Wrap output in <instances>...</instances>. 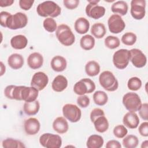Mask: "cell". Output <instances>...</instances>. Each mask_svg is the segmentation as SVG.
Instances as JSON below:
<instances>
[{
    "label": "cell",
    "mask_w": 148,
    "mask_h": 148,
    "mask_svg": "<svg viewBox=\"0 0 148 148\" xmlns=\"http://www.w3.org/2000/svg\"><path fill=\"white\" fill-rule=\"evenodd\" d=\"M36 12L39 16L51 18L56 17L60 15L61 9L58 5L52 1H46L39 3L36 8Z\"/></svg>",
    "instance_id": "6da1fadb"
},
{
    "label": "cell",
    "mask_w": 148,
    "mask_h": 148,
    "mask_svg": "<svg viewBox=\"0 0 148 148\" xmlns=\"http://www.w3.org/2000/svg\"><path fill=\"white\" fill-rule=\"evenodd\" d=\"M56 35L58 41L65 46L72 45L75 41V35L71 28L66 24L59 25L57 27Z\"/></svg>",
    "instance_id": "7a4b0ae2"
},
{
    "label": "cell",
    "mask_w": 148,
    "mask_h": 148,
    "mask_svg": "<svg viewBox=\"0 0 148 148\" xmlns=\"http://www.w3.org/2000/svg\"><path fill=\"white\" fill-rule=\"evenodd\" d=\"M100 85L108 91H114L119 87V82L113 73L109 71L102 72L99 76Z\"/></svg>",
    "instance_id": "3957f363"
},
{
    "label": "cell",
    "mask_w": 148,
    "mask_h": 148,
    "mask_svg": "<svg viewBox=\"0 0 148 148\" xmlns=\"http://www.w3.org/2000/svg\"><path fill=\"white\" fill-rule=\"evenodd\" d=\"M27 23V16L24 13L17 12L9 17L6 22V28L16 30L25 27Z\"/></svg>",
    "instance_id": "277c9868"
},
{
    "label": "cell",
    "mask_w": 148,
    "mask_h": 148,
    "mask_svg": "<svg viewBox=\"0 0 148 148\" xmlns=\"http://www.w3.org/2000/svg\"><path fill=\"white\" fill-rule=\"evenodd\" d=\"M123 103L129 112H137L142 105L141 99L135 92H130L124 95Z\"/></svg>",
    "instance_id": "5b68a950"
},
{
    "label": "cell",
    "mask_w": 148,
    "mask_h": 148,
    "mask_svg": "<svg viewBox=\"0 0 148 148\" xmlns=\"http://www.w3.org/2000/svg\"><path fill=\"white\" fill-rule=\"evenodd\" d=\"M95 90L94 82L89 78L82 79L77 82L73 86L74 92L79 95L91 94Z\"/></svg>",
    "instance_id": "8992f818"
},
{
    "label": "cell",
    "mask_w": 148,
    "mask_h": 148,
    "mask_svg": "<svg viewBox=\"0 0 148 148\" xmlns=\"http://www.w3.org/2000/svg\"><path fill=\"white\" fill-rule=\"evenodd\" d=\"M88 2L85 10L88 17L98 20L105 15L106 9L103 6L98 5L99 2V0H88Z\"/></svg>",
    "instance_id": "52a82bcc"
},
{
    "label": "cell",
    "mask_w": 148,
    "mask_h": 148,
    "mask_svg": "<svg viewBox=\"0 0 148 148\" xmlns=\"http://www.w3.org/2000/svg\"><path fill=\"white\" fill-rule=\"evenodd\" d=\"M130 61V50L121 49L114 52L113 56V63L119 69H124L128 65Z\"/></svg>",
    "instance_id": "ba28073f"
},
{
    "label": "cell",
    "mask_w": 148,
    "mask_h": 148,
    "mask_svg": "<svg viewBox=\"0 0 148 148\" xmlns=\"http://www.w3.org/2000/svg\"><path fill=\"white\" fill-rule=\"evenodd\" d=\"M39 143L44 147L60 148L62 146V139L58 135L45 133L40 136Z\"/></svg>",
    "instance_id": "9c48e42d"
},
{
    "label": "cell",
    "mask_w": 148,
    "mask_h": 148,
    "mask_svg": "<svg viewBox=\"0 0 148 148\" xmlns=\"http://www.w3.org/2000/svg\"><path fill=\"white\" fill-rule=\"evenodd\" d=\"M62 113L65 118L72 123L79 121L82 116L80 109L76 105L66 103L62 107Z\"/></svg>",
    "instance_id": "30bf717a"
},
{
    "label": "cell",
    "mask_w": 148,
    "mask_h": 148,
    "mask_svg": "<svg viewBox=\"0 0 148 148\" xmlns=\"http://www.w3.org/2000/svg\"><path fill=\"white\" fill-rule=\"evenodd\" d=\"M146 1L145 0H132L131 2L130 13L135 20H142L146 14Z\"/></svg>",
    "instance_id": "8fae6325"
},
{
    "label": "cell",
    "mask_w": 148,
    "mask_h": 148,
    "mask_svg": "<svg viewBox=\"0 0 148 148\" xmlns=\"http://www.w3.org/2000/svg\"><path fill=\"white\" fill-rule=\"evenodd\" d=\"M108 25L109 31L113 34H119L125 27L124 21L120 15L117 14H113L109 17Z\"/></svg>",
    "instance_id": "7c38bea8"
},
{
    "label": "cell",
    "mask_w": 148,
    "mask_h": 148,
    "mask_svg": "<svg viewBox=\"0 0 148 148\" xmlns=\"http://www.w3.org/2000/svg\"><path fill=\"white\" fill-rule=\"evenodd\" d=\"M130 61L134 66L140 68L146 65L147 58L140 49H132L130 50Z\"/></svg>",
    "instance_id": "4fadbf2b"
},
{
    "label": "cell",
    "mask_w": 148,
    "mask_h": 148,
    "mask_svg": "<svg viewBox=\"0 0 148 148\" xmlns=\"http://www.w3.org/2000/svg\"><path fill=\"white\" fill-rule=\"evenodd\" d=\"M49 77L43 72H36L32 76L31 81V86L36 88L39 91L43 90L47 85Z\"/></svg>",
    "instance_id": "5bb4252c"
},
{
    "label": "cell",
    "mask_w": 148,
    "mask_h": 148,
    "mask_svg": "<svg viewBox=\"0 0 148 148\" xmlns=\"http://www.w3.org/2000/svg\"><path fill=\"white\" fill-rule=\"evenodd\" d=\"M24 128L25 133L29 135H34L40 130V124L35 117H31L24 121Z\"/></svg>",
    "instance_id": "9a60e30c"
},
{
    "label": "cell",
    "mask_w": 148,
    "mask_h": 148,
    "mask_svg": "<svg viewBox=\"0 0 148 148\" xmlns=\"http://www.w3.org/2000/svg\"><path fill=\"white\" fill-rule=\"evenodd\" d=\"M39 91L34 87L23 86L21 92V100L26 102H31L36 100Z\"/></svg>",
    "instance_id": "2e32d148"
},
{
    "label": "cell",
    "mask_w": 148,
    "mask_h": 148,
    "mask_svg": "<svg viewBox=\"0 0 148 148\" xmlns=\"http://www.w3.org/2000/svg\"><path fill=\"white\" fill-rule=\"evenodd\" d=\"M22 88L23 86L9 85L5 87L4 90V94L8 99L22 101L21 97Z\"/></svg>",
    "instance_id": "e0dca14e"
},
{
    "label": "cell",
    "mask_w": 148,
    "mask_h": 148,
    "mask_svg": "<svg viewBox=\"0 0 148 148\" xmlns=\"http://www.w3.org/2000/svg\"><path fill=\"white\" fill-rule=\"evenodd\" d=\"M123 123L124 126L131 129H135L139 125V119L135 112H128L124 116Z\"/></svg>",
    "instance_id": "ac0fdd59"
},
{
    "label": "cell",
    "mask_w": 148,
    "mask_h": 148,
    "mask_svg": "<svg viewBox=\"0 0 148 148\" xmlns=\"http://www.w3.org/2000/svg\"><path fill=\"white\" fill-rule=\"evenodd\" d=\"M27 64L29 67L32 69H39L43 65V57L39 53H32L27 58Z\"/></svg>",
    "instance_id": "d6986e66"
},
{
    "label": "cell",
    "mask_w": 148,
    "mask_h": 148,
    "mask_svg": "<svg viewBox=\"0 0 148 148\" xmlns=\"http://www.w3.org/2000/svg\"><path fill=\"white\" fill-rule=\"evenodd\" d=\"M52 69L57 72L64 71L67 66L66 59L61 56H56L51 60L50 62Z\"/></svg>",
    "instance_id": "ffe728a7"
},
{
    "label": "cell",
    "mask_w": 148,
    "mask_h": 148,
    "mask_svg": "<svg viewBox=\"0 0 148 148\" xmlns=\"http://www.w3.org/2000/svg\"><path fill=\"white\" fill-rule=\"evenodd\" d=\"M53 128L58 134H63L66 133L69 129L68 121L64 117H57L53 123Z\"/></svg>",
    "instance_id": "44dd1931"
},
{
    "label": "cell",
    "mask_w": 148,
    "mask_h": 148,
    "mask_svg": "<svg viewBox=\"0 0 148 148\" xmlns=\"http://www.w3.org/2000/svg\"><path fill=\"white\" fill-rule=\"evenodd\" d=\"M68 80L63 75H57L53 80L51 83L52 89L56 92H62L68 86Z\"/></svg>",
    "instance_id": "7402d4cb"
},
{
    "label": "cell",
    "mask_w": 148,
    "mask_h": 148,
    "mask_svg": "<svg viewBox=\"0 0 148 148\" xmlns=\"http://www.w3.org/2000/svg\"><path fill=\"white\" fill-rule=\"evenodd\" d=\"M9 66L13 69H20L24 65V58L23 56L18 53H13L8 58Z\"/></svg>",
    "instance_id": "603a6c76"
},
{
    "label": "cell",
    "mask_w": 148,
    "mask_h": 148,
    "mask_svg": "<svg viewBox=\"0 0 148 148\" xmlns=\"http://www.w3.org/2000/svg\"><path fill=\"white\" fill-rule=\"evenodd\" d=\"M28 44V39L23 35H17L10 39L11 46L16 50H21L26 47Z\"/></svg>",
    "instance_id": "cb8c5ba5"
},
{
    "label": "cell",
    "mask_w": 148,
    "mask_h": 148,
    "mask_svg": "<svg viewBox=\"0 0 148 148\" xmlns=\"http://www.w3.org/2000/svg\"><path fill=\"white\" fill-rule=\"evenodd\" d=\"M74 28L75 31L79 34L87 33L90 28L88 20L84 17H79L75 22Z\"/></svg>",
    "instance_id": "d4e9b609"
},
{
    "label": "cell",
    "mask_w": 148,
    "mask_h": 148,
    "mask_svg": "<svg viewBox=\"0 0 148 148\" xmlns=\"http://www.w3.org/2000/svg\"><path fill=\"white\" fill-rule=\"evenodd\" d=\"M92 123L96 131L99 133H103L109 128V122L105 115L98 117Z\"/></svg>",
    "instance_id": "484cf974"
},
{
    "label": "cell",
    "mask_w": 148,
    "mask_h": 148,
    "mask_svg": "<svg viewBox=\"0 0 148 148\" xmlns=\"http://www.w3.org/2000/svg\"><path fill=\"white\" fill-rule=\"evenodd\" d=\"M128 6L127 3L124 1H118L112 5V12L115 14H119L120 16H125L128 12Z\"/></svg>",
    "instance_id": "4316f807"
},
{
    "label": "cell",
    "mask_w": 148,
    "mask_h": 148,
    "mask_svg": "<svg viewBox=\"0 0 148 148\" xmlns=\"http://www.w3.org/2000/svg\"><path fill=\"white\" fill-rule=\"evenodd\" d=\"M104 143L103 138L96 134L90 135L87 140L86 146L88 148H101Z\"/></svg>",
    "instance_id": "83f0119b"
},
{
    "label": "cell",
    "mask_w": 148,
    "mask_h": 148,
    "mask_svg": "<svg viewBox=\"0 0 148 148\" xmlns=\"http://www.w3.org/2000/svg\"><path fill=\"white\" fill-rule=\"evenodd\" d=\"M40 109V104L38 101H35L31 102H26L24 103L23 110L28 116H34L37 114Z\"/></svg>",
    "instance_id": "f1b7e54d"
},
{
    "label": "cell",
    "mask_w": 148,
    "mask_h": 148,
    "mask_svg": "<svg viewBox=\"0 0 148 148\" xmlns=\"http://www.w3.org/2000/svg\"><path fill=\"white\" fill-rule=\"evenodd\" d=\"M85 72L89 76H95L100 72V65L95 61H90L85 65Z\"/></svg>",
    "instance_id": "f546056e"
},
{
    "label": "cell",
    "mask_w": 148,
    "mask_h": 148,
    "mask_svg": "<svg viewBox=\"0 0 148 148\" xmlns=\"http://www.w3.org/2000/svg\"><path fill=\"white\" fill-rule=\"evenodd\" d=\"M106 29L105 25L101 23L94 24L91 28V34L97 39L102 38L106 34Z\"/></svg>",
    "instance_id": "4dcf8cb0"
},
{
    "label": "cell",
    "mask_w": 148,
    "mask_h": 148,
    "mask_svg": "<svg viewBox=\"0 0 148 148\" xmlns=\"http://www.w3.org/2000/svg\"><path fill=\"white\" fill-rule=\"evenodd\" d=\"M95 40L91 35H85L80 40V46L84 50H90L95 46Z\"/></svg>",
    "instance_id": "1f68e13d"
},
{
    "label": "cell",
    "mask_w": 148,
    "mask_h": 148,
    "mask_svg": "<svg viewBox=\"0 0 148 148\" xmlns=\"http://www.w3.org/2000/svg\"><path fill=\"white\" fill-rule=\"evenodd\" d=\"M93 101L98 106L105 105L108 101L107 94L103 91H97L93 94Z\"/></svg>",
    "instance_id": "d6a6232c"
},
{
    "label": "cell",
    "mask_w": 148,
    "mask_h": 148,
    "mask_svg": "<svg viewBox=\"0 0 148 148\" xmlns=\"http://www.w3.org/2000/svg\"><path fill=\"white\" fill-rule=\"evenodd\" d=\"M123 138V145L125 148H135L138 145L139 140L135 135H128Z\"/></svg>",
    "instance_id": "836d02e7"
},
{
    "label": "cell",
    "mask_w": 148,
    "mask_h": 148,
    "mask_svg": "<svg viewBox=\"0 0 148 148\" xmlns=\"http://www.w3.org/2000/svg\"><path fill=\"white\" fill-rule=\"evenodd\" d=\"M4 148H24L25 145L21 141L13 138H7L4 139L2 143Z\"/></svg>",
    "instance_id": "e575fe53"
},
{
    "label": "cell",
    "mask_w": 148,
    "mask_h": 148,
    "mask_svg": "<svg viewBox=\"0 0 148 148\" xmlns=\"http://www.w3.org/2000/svg\"><path fill=\"white\" fill-rule=\"evenodd\" d=\"M105 45L110 49H114L120 45V41L117 36L109 35L105 39Z\"/></svg>",
    "instance_id": "d590c367"
},
{
    "label": "cell",
    "mask_w": 148,
    "mask_h": 148,
    "mask_svg": "<svg viewBox=\"0 0 148 148\" xmlns=\"http://www.w3.org/2000/svg\"><path fill=\"white\" fill-rule=\"evenodd\" d=\"M136 39L137 36L136 34L132 32H128L122 36L121 41L125 45L132 46L135 43Z\"/></svg>",
    "instance_id": "8d00e7d4"
},
{
    "label": "cell",
    "mask_w": 148,
    "mask_h": 148,
    "mask_svg": "<svg viewBox=\"0 0 148 148\" xmlns=\"http://www.w3.org/2000/svg\"><path fill=\"white\" fill-rule=\"evenodd\" d=\"M43 26L46 31L51 33L54 32L57 28L56 20L51 17L46 18L43 22Z\"/></svg>",
    "instance_id": "74e56055"
},
{
    "label": "cell",
    "mask_w": 148,
    "mask_h": 148,
    "mask_svg": "<svg viewBox=\"0 0 148 148\" xmlns=\"http://www.w3.org/2000/svg\"><path fill=\"white\" fill-rule=\"evenodd\" d=\"M127 87L131 91H138L142 87V81L138 77H132L128 80Z\"/></svg>",
    "instance_id": "f35d334b"
},
{
    "label": "cell",
    "mask_w": 148,
    "mask_h": 148,
    "mask_svg": "<svg viewBox=\"0 0 148 148\" xmlns=\"http://www.w3.org/2000/svg\"><path fill=\"white\" fill-rule=\"evenodd\" d=\"M114 135L119 139L123 138L128 133V130L124 125H117L113 128Z\"/></svg>",
    "instance_id": "ab89813d"
},
{
    "label": "cell",
    "mask_w": 148,
    "mask_h": 148,
    "mask_svg": "<svg viewBox=\"0 0 148 148\" xmlns=\"http://www.w3.org/2000/svg\"><path fill=\"white\" fill-rule=\"evenodd\" d=\"M90 102V98L86 95H79L77 98V105L82 108H87Z\"/></svg>",
    "instance_id": "60d3db41"
},
{
    "label": "cell",
    "mask_w": 148,
    "mask_h": 148,
    "mask_svg": "<svg viewBox=\"0 0 148 148\" xmlns=\"http://www.w3.org/2000/svg\"><path fill=\"white\" fill-rule=\"evenodd\" d=\"M140 117L144 120H148V104L147 103H142L140 108L138 110Z\"/></svg>",
    "instance_id": "b9f144b4"
},
{
    "label": "cell",
    "mask_w": 148,
    "mask_h": 148,
    "mask_svg": "<svg viewBox=\"0 0 148 148\" xmlns=\"http://www.w3.org/2000/svg\"><path fill=\"white\" fill-rule=\"evenodd\" d=\"M64 5L66 8L67 9L69 10H73L74 9H76L79 4V0H64L63 1Z\"/></svg>",
    "instance_id": "7bdbcfd3"
},
{
    "label": "cell",
    "mask_w": 148,
    "mask_h": 148,
    "mask_svg": "<svg viewBox=\"0 0 148 148\" xmlns=\"http://www.w3.org/2000/svg\"><path fill=\"white\" fill-rule=\"evenodd\" d=\"M19 6L20 8L24 10H29L31 7L32 6L34 1L32 0H20L19 2Z\"/></svg>",
    "instance_id": "ee69618b"
},
{
    "label": "cell",
    "mask_w": 148,
    "mask_h": 148,
    "mask_svg": "<svg viewBox=\"0 0 148 148\" xmlns=\"http://www.w3.org/2000/svg\"><path fill=\"white\" fill-rule=\"evenodd\" d=\"M105 115L103 110L100 108H94L90 113V120L92 123L98 117Z\"/></svg>",
    "instance_id": "f6af8a7d"
},
{
    "label": "cell",
    "mask_w": 148,
    "mask_h": 148,
    "mask_svg": "<svg viewBox=\"0 0 148 148\" xmlns=\"http://www.w3.org/2000/svg\"><path fill=\"white\" fill-rule=\"evenodd\" d=\"M138 131L140 135L144 137L148 136V123L147 121L143 122L139 126Z\"/></svg>",
    "instance_id": "bcb514c9"
},
{
    "label": "cell",
    "mask_w": 148,
    "mask_h": 148,
    "mask_svg": "<svg viewBox=\"0 0 148 148\" xmlns=\"http://www.w3.org/2000/svg\"><path fill=\"white\" fill-rule=\"evenodd\" d=\"M10 15L11 13L6 11H2L0 13V24L1 26L6 28V22Z\"/></svg>",
    "instance_id": "7dc6e473"
},
{
    "label": "cell",
    "mask_w": 148,
    "mask_h": 148,
    "mask_svg": "<svg viewBox=\"0 0 148 148\" xmlns=\"http://www.w3.org/2000/svg\"><path fill=\"white\" fill-rule=\"evenodd\" d=\"M106 148H121V145L120 143L116 140H110L106 145Z\"/></svg>",
    "instance_id": "c3c4849f"
},
{
    "label": "cell",
    "mask_w": 148,
    "mask_h": 148,
    "mask_svg": "<svg viewBox=\"0 0 148 148\" xmlns=\"http://www.w3.org/2000/svg\"><path fill=\"white\" fill-rule=\"evenodd\" d=\"M14 3L13 0H0L1 7H7L11 6Z\"/></svg>",
    "instance_id": "681fc988"
},
{
    "label": "cell",
    "mask_w": 148,
    "mask_h": 148,
    "mask_svg": "<svg viewBox=\"0 0 148 148\" xmlns=\"http://www.w3.org/2000/svg\"><path fill=\"white\" fill-rule=\"evenodd\" d=\"M1 76H2L3 73L5 72V69L6 67L5 65H3L2 62H1Z\"/></svg>",
    "instance_id": "f907efd6"
},
{
    "label": "cell",
    "mask_w": 148,
    "mask_h": 148,
    "mask_svg": "<svg viewBox=\"0 0 148 148\" xmlns=\"http://www.w3.org/2000/svg\"><path fill=\"white\" fill-rule=\"evenodd\" d=\"M141 147L142 148H147L148 147V141L145 140L142 142V145H141Z\"/></svg>",
    "instance_id": "816d5d0a"
}]
</instances>
